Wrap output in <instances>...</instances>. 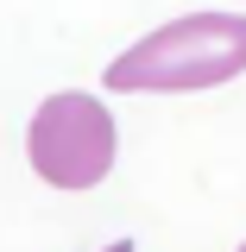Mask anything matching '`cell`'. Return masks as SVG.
Segmentation results:
<instances>
[{
  "mask_svg": "<svg viewBox=\"0 0 246 252\" xmlns=\"http://www.w3.org/2000/svg\"><path fill=\"white\" fill-rule=\"evenodd\" d=\"M246 69V13H189L107 63L114 94H196Z\"/></svg>",
  "mask_w": 246,
  "mask_h": 252,
  "instance_id": "cell-1",
  "label": "cell"
},
{
  "mask_svg": "<svg viewBox=\"0 0 246 252\" xmlns=\"http://www.w3.org/2000/svg\"><path fill=\"white\" fill-rule=\"evenodd\" d=\"M26 158L51 189H95L114 170V114L95 94H51L26 132Z\"/></svg>",
  "mask_w": 246,
  "mask_h": 252,
  "instance_id": "cell-2",
  "label": "cell"
},
{
  "mask_svg": "<svg viewBox=\"0 0 246 252\" xmlns=\"http://www.w3.org/2000/svg\"><path fill=\"white\" fill-rule=\"evenodd\" d=\"M107 252H133V240H114V246H107Z\"/></svg>",
  "mask_w": 246,
  "mask_h": 252,
  "instance_id": "cell-3",
  "label": "cell"
},
{
  "mask_svg": "<svg viewBox=\"0 0 246 252\" xmlns=\"http://www.w3.org/2000/svg\"><path fill=\"white\" fill-rule=\"evenodd\" d=\"M240 252H246V246H240Z\"/></svg>",
  "mask_w": 246,
  "mask_h": 252,
  "instance_id": "cell-4",
  "label": "cell"
}]
</instances>
